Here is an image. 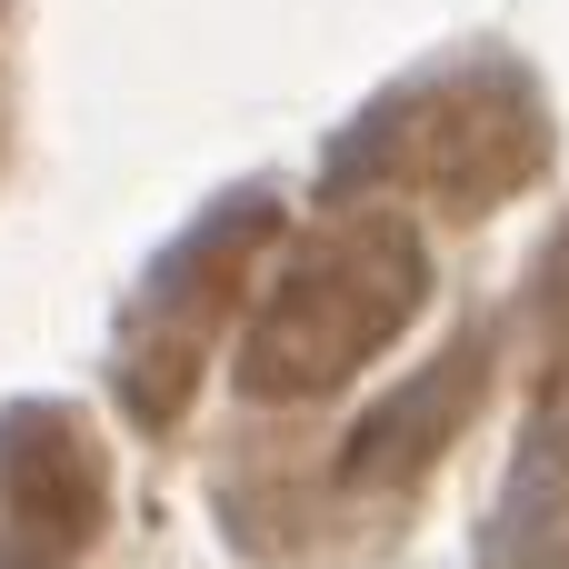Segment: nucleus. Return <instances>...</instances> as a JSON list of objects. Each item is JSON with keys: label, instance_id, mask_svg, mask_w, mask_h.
<instances>
[]
</instances>
